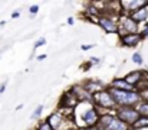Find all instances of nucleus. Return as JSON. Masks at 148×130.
<instances>
[{
  "instance_id": "c756f323",
  "label": "nucleus",
  "mask_w": 148,
  "mask_h": 130,
  "mask_svg": "<svg viewBox=\"0 0 148 130\" xmlns=\"http://www.w3.org/2000/svg\"><path fill=\"white\" fill-rule=\"evenodd\" d=\"M78 130H98L97 127H84V129H78Z\"/></svg>"
},
{
  "instance_id": "9d476101",
  "label": "nucleus",
  "mask_w": 148,
  "mask_h": 130,
  "mask_svg": "<svg viewBox=\"0 0 148 130\" xmlns=\"http://www.w3.org/2000/svg\"><path fill=\"white\" fill-rule=\"evenodd\" d=\"M82 87L91 94V95H94V94H97V92H99V91H102V90H105L106 87H103V84L101 83V81H98V80H94V78H91V80H86L84 84H82Z\"/></svg>"
},
{
  "instance_id": "5701e85b",
  "label": "nucleus",
  "mask_w": 148,
  "mask_h": 130,
  "mask_svg": "<svg viewBox=\"0 0 148 130\" xmlns=\"http://www.w3.org/2000/svg\"><path fill=\"white\" fill-rule=\"evenodd\" d=\"M140 94H141V98H143V101H148V90L141 91Z\"/></svg>"
},
{
  "instance_id": "2eb2a0df",
  "label": "nucleus",
  "mask_w": 148,
  "mask_h": 130,
  "mask_svg": "<svg viewBox=\"0 0 148 130\" xmlns=\"http://www.w3.org/2000/svg\"><path fill=\"white\" fill-rule=\"evenodd\" d=\"M135 108H137V111L140 113V116L148 117V101H141Z\"/></svg>"
},
{
  "instance_id": "f03ea898",
  "label": "nucleus",
  "mask_w": 148,
  "mask_h": 130,
  "mask_svg": "<svg viewBox=\"0 0 148 130\" xmlns=\"http://www.w3.org/2000/svg\"><path fill=\"white\" fill-rule=\"evenodd\" d=\"M92 103H94V106L98 108L101 113H103V111H111V113H114V111L116 110V107H118L108 88H105V90L99 91L97 94H94V95H92Z\"/></svg>"
},
{
  "instance_id": "a878e982",
  "label": "nucleus",
  "mask_w": 148,
  "mask_h": 130,
  "mask_svg": "<svg viewBox=\"0 0 148 130\" xmlns=\"http://www.w3.org/2000/svg\"><path fill=\"white\" fill-rule=\"evenodd\" d=\"M66 23H68V25H71V26H72V25H73V23H75V22H73V17H68V20H66Z\"/></svg>"
},
{
  "instance_id": "0eeeda50",
  "label": "nucleus",
  "mask_w": 148,
  "mask_h": 130,
  "mask_svg": "<svg viewBox=\"0 0 148 130\" xmlns=\"http://www.w3.org/2000/svg\"><path fill=\"white\" fill-rule=\"evenodd\" d=\"M79 104V100L76 98V95L72 92V90H68L62 94L60 100H59V108L60 110H75V107Z\"/></svg>"
},
{
  "instance_id": "20e7f679",
  "label": "nucleus",
  "mask_w": 148,
  "mask_h": 130,
  "mask_svg": "<svg viewBox=\"0 0 148 130\" xmlns=\"http://www.w3.org/2000/svg\"><path fill=\"white\" fill-rule=\"evenodd\" d=\"M114 114L121 122H124L128 126H132L140 119V113L137 111L135 107H116V110L114 111Z\"/></svg>"
},
{
  "instance_id": "b1692460",
  "label": "nucleus",
  "mask_w": 148,
  "mask_h": 130,
  "mask_svg": "<svg viewBox=\"0 0 148 130\" xmlns=\"http://www.w3.org/2000/svg\"><path fill=\"white\" fill-rule=\"evenodd\" d=\"M94 46H95L94 43H88V45H82L81 49H82V51H89V49H92Z\"/></svg>"
},
{
  "instance_id": "6ab92c4d",
  "label": "nucleus",
  "mask_w": 148,
  "mask_h": 130,
  "mask_svg": "<svg viewBox=\"0 0 148 130\" xmlns=\"http://www.w3.org/2000/svg\"><path fill=\"white\" fill-rule=\"evenodd\" d=\"M140 35H141L143 38H148V22L145 23V26L143 28V31L140 32Z\"/></svg>"
},
{
  "instance_id": "cd10ccee",
  "label": "nucleus",
  "mask_w": 148,
  "mask_h": 130,
  "mask_svg": "<svg viewBox=\"0 0 148 130\" xmlns=\"http://www.w3.org/2000/svg\"><path fill=\"white\" fill-rule=\"evenodd\" d=\"M89 61H91L92 64H98V62H99V59H98V58H91Z\"/></svg>"
},
{
  "instance_id": "39448f33",
  "label": "nucleus",
  "mask_w": 148,
  "mask_h": 130,
  "mask_svg": "<svg viewBox=\"0 0 148 130\" xmlns=\"http://www.w3.org/2000/svg\"><path fill=\"white\" fill-rule=\"evenodd\" d=\"M121 4V15H132L134 12L148 6L147 0H119Z\"/></svg>"
},
{
  "instance_id": "6e6552de",
  "label": "nucleus",
  "mask_w": 148,
  "mask_h": 130,
  "mask_svg": "<svg viewBox=\"0 0 148 130\" xmlns=\"http://www.w3.org/2000/svg\"><path fill=\"white\" fill-rule=\"evenodd\" d=\"M145 74H147V71H143V70H135V71H131V72H128L125 77H124V80L130 84V86L135 87L144 80V77H145Z\"/></svg>"
},
{
  "instance_id": "c85d7f7f",
  "label": "nucleus",
  "mask_w": 148,
  "mask_h": 130,
  "mask_svg": "<svg viewBox=\"0 0 148 130\" xmlns=\"http://www.w3.org/2000/svg\"><path fill=\"white\" fill-rule=\"evenodd\" d=\"M4 88H6V83H4V84H1V86H0V94H1V92H3V91H4Z\"/></svg>"
},
{
  "instance_id": "9b49d317",
  "label": "nucleus",
  "mask_w": 148,
  "mask_h": 130,
  "mask_svg": "<svg viewBox=\"0 0 148 130\" xmlns=\"http://www.w3.org/2000/svg\"><path fill=\"white\" fill-rule=\"evenodd\" d=\"M72 92L76 95V98L79 100V103H82V101H89V103H92V95L82 87V84H76V86H73L72 88Z\"/></svg>"
},
{
  "instance_id": "7ed1b4c3",
  "label": "nucleus",
  "mask_w": 148,
  "mask_h": 130,
  "mask_svg": "<svg viewBox=\"0 0 148 130\" xmlns=\"http://www.w3.org/2000/svg\"><path fill=\"white\" fill-rule=\"evenodd\" d=\"M128 33H140V28L138 23L134 22L131 19V16L128 15H121L118 17V35L119 38Z\"/></svg>"
},
{
  "instance_id": "4be33fe9",
  "label": "nucleus",
  "mask_w": 148,
  "mask_h": 130,
  "mask_svg": "<svg viewBox=\"0 0 148 130\" xmlns=\"http://www.w3.org/2000/svg\"><path fill=\"white\" fill-rule=\"evenodd\" d=\"M92 65H94V64H92V62H91V61H88V62H85V64H84V65H82V70H84V71H89V70H91V67H92Z\"/></svg>"
},
{
  "instance_id": "1a4fd4ad",
  "label": "nucleus",
  "mask_w": 148,
  "mask_h": 130,
  "mask_svg": "<svg viewBox=\"0 0 148 130\" xmlns=\"http://www.w3.org/2000/svg\"><path fill=\"white\" fill-rule=\"evenodd\" d=\"M141 41H143V36L140 33H128V35H124V36L119 38V42L122 43L124 46H128V48L137 46Z\"/></svg>"
},
{
  "instance_id": "a211bd4d",
  "label": "nucleus",
  "mask_w": 148,
  "mask_h": 130,
  "mask_svg": "<svg viewBox=\"0 0 148 130\" xmlns=\"http://www.w3.org/2000/svg\"><path fill=\"white\" fill-rule=\"evenodd\" d=\"M42 111H43V106H38V107L35 108L33 114H32V119H38V117L42 114Z\"/></svg>"
},
{
  "instance_id": "4468645a",
  "label": "nucleus",
  "mask_w": 148,
  "mask_h": 130,
  "mask_svg": "<svg viewBox=\"0 0 148 130\" xmlns=\"http://www.w3.org/2000/svg\"><path fill=\"white\" fill-rule=\"evenodd\" d=\"M145 127H148V117H143V116H140V119L131 126L132 130H141Z\"/></svg>"
},
{
  "instance_id": "aec40b11",
  "label": "nucleus",
  "mask_w": 148,
  "mask_h": 130,
  "mask_svg": "<svg viewBox=\"0 0 148 130\" xmlns=\"http://www.w3.org/2000/svg\"><path fill=\"white\" fill-rule=\"evenodd\" d=\"M46 43V39L45 38H40V39H38L36 42H35V48H40V46H43Z\"/></svg>"
},
{
  "instance_id": "dca6fc26",
  "label": "nucleus",
  "mask_w": 148,
  "mask_h": 130,
  "mask_svg": "<svg viewBox=\"0 0 148 130\" xmlns=\"http://www.w3.org/2000/svg\"><path fill=\"white\" fill-rule=\"evenodd\" d=\"M35 130H53V129L50 127L49 123H48L46 120H42L40 123H38V126H36V129Z\"/></svg>"
},
{
  "instance_id": "ddd939ff",
  "label": "nucleus",
  "mask_w": 148,
  "mask_h": 130,
  "mask_svg": "<svg viewBox=\"0 0 148 130\" xmlns=\"http://www.w3.org/2000/svg\"><path fill=\"white\" fill-rule=\"evenodd\" d=\"M130 16H131V19H132L134 22H137L138 25L143 23V22H147L148 20V6L140 9V10H137V12H134V13L130 15Z\"/></svg>"
},
{
  "instance_id": "f8f14e48",
  "label": "nucleus",
  "mask_w": 148,
  "mask_h": 130,
  "mask_svg": "<svg viewBox=\"0 0 148 130\" xmlns=\"http://www.w3.org/2000/svg\"><path fill=\"white\" fill-rule=\"evenodd\" d=\"M111 88H115V90H121V91H137V88L132 86H130L124 78H115L111 84H109Z\"/></svg>"
},
{
  "instance_id": "412c9836",
  "label": "nucleus",
  "mask_w": 148,
  "mask_h": 130,
  "mask_svg": "<svg viewBox=\"0 0 148 130\" xmlns=\"http://www.w3.org/2000/svg\"><path fill=\"white\" fill-rule=\"evenodd\" d=\"M29 12H30V15H32V16H33V15H36V13L39 12V6H38V4H36V6H35V4H33V6H30Z\"/></svg>"
},
{
  "instance_id": "f257e3e1",
  "label": "nucleus",
  "mask_w": 148,
  "mask_h": 130,
  "mask_svg": "<svg viewBox=\"0 0 148 130\" xmlns=\"http://www.w3.org/2000/svg\"><path fill=\"white\" fill-rule=\"evenodd\" d=\"M106 88L109 90V92L114 97L118 107H137L143 101L141 94L138 91H121V90L111 88L109 86Z\"/></svg>"
},
{
  "instance_id": "bb28decb",
  "label": "nucleus",
  "mask_w": 148,
  "mask_h": 130,
  "mask_svg": "<svg viewBox=\"0 0 148 130\" xmlns=\"http://www.w3.org/2000/svg\"><path fill=\"white\" fill-rule=\"evenodd\" d=\"M19 16H20L19 12H13V13H12V17H13V19H16V17H19Z\"/></svg>"
},
{
  "instance_id": "423d86ee",
  "label": "nucleus",
  "mask_w": 148,
  "mask_h": 130,
  "mask_svg": "<svg viewBox=\"0 0 148 130\" xmlns=\"http://www.w3.org/2000/svg\"><path fill=\"white\" fill-rule=\"evenodd\" d=\"M97 23L101 26L102 31H105V33H118V17L101 15Z\"/></svg>"
},
{
  "instance_id": "393cba45",
  "label": "nucleus",
  "mask_w": 148,
  "mask_h": 130,
  "mask_svg": "<svg viewBox=\"0 0 148 130\" xmlns=\"http://www.w3.org/2000/svg\"><path fill=\"white\" fill-rule=\"evenodd\" d=\"M46 56H48L46 54H40V55H38V58H36V59H38V61H45V59H46Z\"/></svg>"
},
{
  "instance_id": "f3484780",
  "label": "nucleus",
  "mask_w": 148,
  "mask_h": 130,
  "mask_svg": "<svg viewBox=\"0 0 148 130\" xmlns=\"http://www.w3.org/2000/svg\"><path fill=\"white\" fill-rule=\"evenodd\" d=\"M132 62H134V64H137V65H143L144 59H143V56H141V54H140V52H135V54L132 55Z\"/></svg>"
}]
</instances>
